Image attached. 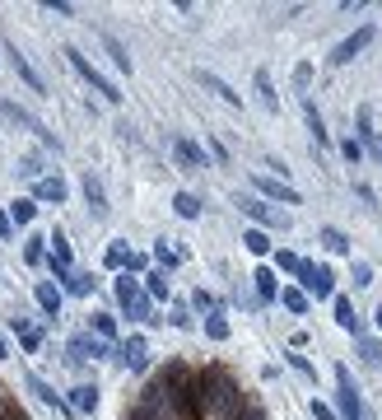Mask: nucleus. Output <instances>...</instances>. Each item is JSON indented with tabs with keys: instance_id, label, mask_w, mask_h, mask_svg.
I'll list each match as a JSON object with an SVG mask.
<instances>
[{
	"instance_id": "f257e3e1",
	"label": "nucleus",
	"mask_w": 382,
	"mask_h": 420,
	"mask_svg": "<svg viewBox=\"0 0 382 420\" xmlns=\"http://www.w3.org/2000/svg\"><path fill=\"white\" fill-rule=\"evenodd\" d=\"M200 378V402H205V411H214V416L224 420H238V411H243V392H238V383H233L224 369H205L196 373Z\"/></svg>"
},
{
	"instance_id": "f03ea898",
	"label": "nucleus",
	"mask_w": 382,
	"mask_h": 420,
	"mask_svg": "<svg viewBox=\"0 0 382 420\" xmlns=\"http://www.w3.org/2000/svg\"><path fill=\"white\" fill-rule=\"evenodd\" d=\"M65 61L75 65V70H79V75H84V79H89V84H93V89H98V93H103L107 103H122V93H117V84H112V79H107V75H98V65H93L89 56L79 52V47H65Z\"/></svg>"
},
{
	"instance_id": "7ed1b4c3",
	"label": "nucleus",
	"mask_w": 382,
	"mask_h": 420,
	"mask_svg": "<svg viewBox=\"0 0 382 420\" xmlns=\"http://www.w3.org/2000/svg\"><path fill=\"white\" fill-rule=\"evenodd\" d=\"M299 280H303V290H308V295L331 299V271H326V266H312V262H303V266H299Z\"/></svg>"
},
{
	"instance_id": "20e7f679",
	"label": "nucleus",
	"mask_w": 382,
	"mask_h": 420,
	"mask_svg": "<svg viewBox=\"0 0 382 420\" xmlns=\"http://www.w3.org/2000/svg\"><path fill=\"white\" fill-rule=\"evenodd\" d=\"M373 42V24H364V29L354 33V38H345V42L336 47V52H331V61L336 65H345V61H354V56H359V52H364V47Z\"/></svg>"
},
{
	"instance_id": "39448f33",
	"label": "nucleus",
	"mask_w": 382,
	"mask_h": 420,
	"mask_svg": "<svg viewBox=\"0 0 382 420\" xmlns=\"http://www.w3.org/2000/svg\"><path fill=\"white\" fill-rule=\"evenodd\" d=\"M336 392H340V416H345V420H364V406H359V397H354L350 373H345V369H336Z\"/></svg>"
},
{
	"instance_id": "423d86ee",
	"label": "nucleus",
	"mask_w": 382,
	"mask_h": 420,
	"mask_svg": "<svg viewBox=\"0 0 382 420\" xmlns=\"http://www.w3.org/2000/svg\"><path fill=\"white\" fill-rule=\"evenodd\" d=\"M0 112H5V117H15L19 126H29V131H38V136H42L47 145H56V140H51V131H47V126L38 122L33 112H24V108H19V103H10V98H0Z\"/></svg>"
},
{
	"instance_id": "0eeeda50",
	"label": "nucleus",
	"mask_w": 382,
	"mask_h": 420,
	"mask_svg": "<svg viewBox=\"0 0 382 420\" xmlns=\"http://www.w3.org/2000/svg\"><path fill=\"white\" fill-rule=\"evenodd\" d=\"M257 187L266 192V196L285 201V205H299V192H294V187H285V182H276V178H266V173H257Z\"/></svg>"
},
{
	"instance_id": "6e6552de",
	"label": "nucleus",
	"mask_w": 382,
	"mask_h": 420,
	"mask_svg": "<svg viewBox=\"0 0 382 420\" xmlns=\"http://www.w3.org/2000/svg\"><path fill=\"white\" fill-rule=\"evenodd\" d=\"M47 243H51V266H56V276H65V271H70V243H65L61 233H51Z\"/></svg>"
},
{
	"instance_id": "1a4fd4ad",
	"label": "nucleus",
	"mask_w": 382,
	"mask_h": 420,
	"mask_svg": "<svg viewBox=\"0 0 382 420\" xmlns=\"http://www.w3.org/2000/svg\"><path fill=\"white\" fill-rule=\"evenodd\" d=\"M173 155L182 159L186 169H200V164H205V155H200V145H191V140H182V136L173 140Z\"/></svg>"
},
{
	"instance_id": "9d476101",
	"label": "nucleus",
	"mask_w": 382,
	"mask_h": 420,
	"mask_svg": "<svg viewBox=\"0 0 382 420\" xmlns=\"http://www.w3.org/2000/svg\"><path fill=\"white\" fill-rule=\"evenodd\" d=\"M336 322L345 327V332H354V336L364 332V322H359V313H354V304H350V299H336Z\"/></svg>"
},
{
	"instance_id": "9b49d317",
	"label": "nucleus",
	"mask_w": 382,
	"mask_h": 420,
	"mask_svg": "<svg viewBox=\"0 0 382 420\" xmlns=\"http://www.w3.org/2000/svg\"><path fill=\"white\" fill-rule=\"evenodd\" d=\"M200 84H210V89L219 93V98H224V103H233V108H238V103H243V93H233L229 84H224V79L214 75V70H200Z\"/></svg>"
},
{
	"instance_id": "f8f14e48",
	"label": "nucleus",
	"mask_w": 382,
	"mask_h": 420,
	"mask_svg": "<svg viewBox=\"0 0 382 420\" xmlns=\"http://www.w3.org/2000/svg\"><path fill=\"white\" fill-rule=\"evenodd\" d=\"M33 196L38 201H65V182L61 178H42V182L33 187Z\"/></svg>"
},
{
	"instance_id": "ddd939ff",
	"label": "nucleus",
	"mask_w": 382,
	"mask_h": 420,
	"mask_svg": "<svg viewBox=\"0 0 382 420\" xmlns=\"http://www.w3.org/2000/svg\"><path fill=\"white\" fill-rule=\"evenodd\" d=\"M103 350H107V345L93 341V336H75V341H70V355H75V359H98Z\"/></svg>"
},
{
	"instance_id": "4468645a",
	"label": "nucleus",
	"mask_w": 382,
	"mask_h": 420,
	"mask_svg": "<svg viewBox=\"0 0 382 420\" xmlns=\"http://www.w3.org/2000/svg\"><path fill=\"white\" fill-rule=\"evenodd\" d=\"M243 205H247V215H252V219H261V224H280V229L289 224V219H285V215H276V210H271L266 201H243Z\"/></svg>"
},
{
	"instance_id": "2eb2a0df",
	"label": "nucleus",
	"mask_w": 382,
	"mask_h": 420,
	"mask_svg": "<svg viewBox=\"0 0 382 420\" xmlns=\"http://www.w3.org/2000/svg\"><path fill=\"white\" fill-rule=\"evenodd\" d=\"M257 93H261V108H266V112H276V108H280L276 84H271V75H266V70H257Z\"/></svg>"
},
{
	"instance_id": "dca6fc26",
	"label": "nucleus",
	"mask_w": 382,
	"mask_h": 420,
	"mask_svg": "<svg viewBox=\"0 0 382 420\" xmlns=\"http://www.w3.org/2000/svg\"><path fill=\"white\" fill-rule=\"evenodd\" d=\"M38 304H42L47 313H51V318H56V313H61V290H56V285H38Z\"/></svg>"
},
{
	"instance_id": "f3484780",
	"label": "nucleus",
	"mask_w": 382,
	"mask_h": 420,
	"mask_svg": "<svg viewBox=\"0 0 382 420\" xmlns=\"http://www.w3.org/2000/svg\"><path fill=\"white\" fill-rule=\"evenodd\" d=\"M10 61H15V70H19V75H24V79H29L33 89L42 93V79H38V70H33V65L24 61V52H19V47H10Z\"/></svg>"
},
{
	"instance_id": "a211bd4d",
	"label": "nucleus",
	"mask_w": 382,
	"mask_h": 420,
	"mask_svg": "<svg viewBox=\"0 0 382 420\" xmlns=\"http://www.w3.org/2000/svg\"><path fill=\"white\" fill-rule=\"evenodd\" d=\"M84 196H89L93 215H107V196H103V187L93 182V173H89V178H84Z\"/></svg>"
},
{
	"instance_id": "6ab92c4d",
	"label": "nucleus",
	"mask_w": 382,
	"mask_h": 420,
	"mask_svg": "<svg viewBox=\"0 0 382 420\" xmlns=\"http://www.w3.org/2000/svg\"><path fill=\"white\" fill-rule=\"evenodd\" d=\"M173 210H177L182 219H196L200 215V201L191 196V192H177V196H173Z\"/></svg>"
},
{
	"instance_id": "aec40b11",
	"label": "nucleus",
	"mask_w": 382,
	"mask_h": 420,
	"mask_svg": "<svg viewBox=\"0 0 382 420\" xmlns=\"http://www.w3.org/2000/svg\"><path fill=\"white\" fill-rule=\"evenodd\" d=\"M122 359L131 364V369H145V341H140V336H131V341L122 345Z\"/></svg>"
},
{
	"instance_id": "412c9836",
	"label": "nucleus",
	"mask_w": 382,
	"mask_h": 420,
	"mask_svg": "<svg viewBox=\"0 0 382 420\" xmlns=\"http://www.w3.org/2000/svg\"><path fill=\"white\" fill-rule=\"evenodd\" d=\"M359 355H364V364H368V369H382V341L364 336V341H359Z\"/></svg>"
},
{
	"instance_id": "4be33fe9",
	"label": "nucleus",
	"mask_w": 382,
	"mask_h": 420,
	"mask_svg": "<svg viewBox=\"0 0 382 420\" xmlns=\"http://www.w3.org/2000/svg\"><path fill=\"white\" fill-rule=\"evenodd\" d=\"M65 290H70V295H89L93 290V276H84V271H65Z\"/></svg>"
},
{
	"instance_id": "5701e85b",
	"label": "nucleus",
	"mask_w": 382,
	"mask_h": 420,
	"mask_svg": "<svg viewBox=\"0 0 382 420\" xmlns=\"http://www.w3.org/2000/svg\"><path fill=\"white\" fill-rule=\"evenodd\" d=\"M103 47L112 52V61H117V70H131V56H126V47L112 38V33H103Z\"/></svg>"
},
{
	"instance_id": "b1692460",
	"label": "nucleus",
	"mask_w": 382,
	"mask_h": 420,
	"mask_svg": "<svg viewBox=\"0 0 382 420\" xmlns=\"http://www.w3.org/2000/svg\"><path fill=\"white\" fill-rule=\"evenodd\" d=\"M29 388H33V392H38V397H42V402H47V406H56V411H70V406H65V402H61V397H56V392L47 388L42 378H29Z\"/></svg>"
},
{
	"instance_id": "393cba45",
	"label": "nucleus",
	"mask_w": 382,
	"mask_h": 420,
	"mask_svg": "<svg viewBox=\"0 0 382 420\" xmlns=\"http://www.w3.org/2000/svg\"><path fill=\"white\" fill-rule=\"evenodd\" d=\"M308 131H312V140H317V145H326V122H321V112L312 108V103H308Z\"/></svg>"
},
{
	"instance_id": "a878e982",
	"label": "nucleus",
	"mask_w": 382,
	"mask_h": 420,
	"mask_svg": "<svg viewBox=\"0 0 382 420\" xmlns=\"http://www.w3.org/2000/svg\"><path fill=\"white\" fill-rule=\"evenodd\" d=\"M280 304H285L289 313H308V295L303 290H280Z\"/></svg>"
},
{
	"instance_id": "bb28decb",
	"label": "nucleus",
	"mask_w": 382,
	"mask_h": 420,
	"mask_svg": "<svg viewBox=\"0 0 382 420\" xmlns=\"http://www.w3.org/2000/svg\"><path fill=\"white\" fill-rule=\"evenodd\" d=\"M243 243H247V252H257V257H266V252H271V238H266L261 229H247Z\"/></svg>"
},
{
	"instance_id": "cd10ccee",
	"label": "nucleus",
	"mask_w": 382,
	"mask_h": 420,
	"mask_svg": "<svg viewBox=\"0 0 382 420\" xmlns=\"http://www.w3.org/2000/svg\"><path fill=\"white\" fill-rule=\"evenodd\" d=\"M15 332L24 336V345H29V350H38V345H42V332H38V327H29L24 318H15Z\"/></svg>"
},
{
	"instance_id": "c85d7f7f",
	"label": "nucleus",
	"mask_w": 382,
	"mask_h": 420,
	"mask_svg": "<svg viewBox=\"0 0 382 420\" xmlns=\"http://www.w3.org/2000/svg\"><path fill=\"white\" fill-rule=\"evenodd\" d=\"M33 210H38V205H33L29 196H24V201H15V205H10V224H29Z\"/></svg>"
},
{
	"instance_id": "c756f323",
	"label": "nucleus",
	"mask_w": 382,
	"mask_h": 420,
	"mask_svg": "<svg viewBox=\"0 0 382 420\" xmlns=\"http://www.w3.org/2000/svg\"><path fill=\"white\" fill-rule=\"evenodd\" d=\"M252 280H257V295H261V299H271V295H276V271H266V266H261Z\"/></svg>"
},
{
	"instance_id": "7c9ffc66",
	"label": "nucleus",
	"mask_w": 382,
	"mask_h": 420,
	"mask_svg": "<svg viewBox=\"0 0 382 420\" xmlns=\"http://www.w3.org/2000/svg\"><path fill=\"white\" fill-rule=\"evenodd\" d=\"M70 406H75V411H93V406H98V392H93V388H75Z\"/></svg>"
},
{
	"instance_id": "2f4dec72",
	"label": "nucleus",
	"mask_w": 382,
	"mask_h": 420,
	"mask_svg": "<svg viewBox=\"0 0 382 420\" xmlns=\"http://www.w3.org/2000/svg\"><path fill=\"white\" fill-rule=\"evenodd\" d=\"M321 243H326L331 252H350V238H345L340 229H321Z\"/></svg>"
},
{
	"instance_id": "473e14b6",
	"label": "nucleus",
	"mask_w": 382,
	"mask_h": 420,
	"mask_svg": "<svg viewBox=\"0 0 382 420\" xmlns=\"http://www.w3.org/2000/svg\"><path fill=\"white\" fill-rule=\"evenodd\" d=\"M205 332H210L214 341H224V336H229V322H224L219 313H210V318H205Z\"/></svg>"
},
{
	"instance_id": "72a5a7b5",
	"label": "nucleus",
	"mask_w": 382,
	"mask_h": 420,
	"mask_svg": "<svg viewBox=\"0 0 382 420\" xmlns=\"http://www.w3.org/2000/svg\"><path fill=\"white\" fill-rule=\"evenodd\" d=\"M126 262H131V252H126L122 243H112V252H107V266H112V271H122Z\"/></svg>"
},
{
	"instance_id": "f704fd0d",
	"label": "nucleus",
	"mask_w": 382,
	"mask_h": 420,
	"mask_svg": "<svg viewBox=\"0 0 382 420\" xmlns=\"http://www.w3.org/2000/svg\"><path fill=\"white\" fill-rule=\"evenodd\" d=\"M150 295H154V299L168 295V276H164V271H154V276H150Z\"/></svg>"
},
{
	"instance_id": "c9c22d12",
	"label": "nucleus",
	"mask_w": 382,
	"mask_h": 420,
	"mask_svg": "<svg viewBox=\"0 0 382 420\" xmlns=\"http://www.w3.org/2000/svg\"><path fill=\"white\" fill-rule=\"evenodd\" d=\"M154 257H159V262L168 266V271H173V266H177V252H168V243H159V248H154Z\"/></svg>"
},
{
	"instance_id": "e433bc0d",
	"label": "nucleus",
	"mask_w": 382,
	"mask_h": 420,
	"mask_svg": "<svg viewBox=\"0 0 382 420\" xmlns=\"http://www.w3.org/2000/svg\"><path fill=\"white\" fill-rule=\"evenodd\" d=\"M93 327H98V336H112V332H117L112 318H103V313H93Z\"/></svg>"
},
{
	"instance_id": "4c0bfd02",
	"label": "nucleus",
	"mask_w": 382,
	"mask_h": 420,
	"mask_svg": "<svg viewBox=\"0 0 382 420\" xmlns=\"http://www.w3.org/2000/svg\"><path fill=\"white\" fill-rule=\"evenodd\" d=\"M294 84L308 89V84H312V65H299V70H294Z\"/></svg>"
},
{
	"instance_id": "58836bf2",
	"label": "nucleus",
	"mask_w": 382,
	"mask_h": 420,
	"mask_svg": "<svg viewBox=\"0 0 382 420\" xmlns=\"http://www.w3.org/2000/svg\"><path fill=\"white\" fill-rule=\"evenodd\" d=\"M42 243H47V238H33L29 248H24V257H29V262H42Z\"/></svg>"
},
{
	"instance_id": "ea45409f",
	"label": "nucleus",
	"mask_w": 382,
	"mask_h": 420,
	"mask_svg": "<svg viewBox=\"0 0 382 420\" xmlns=\"http://www.w3.org/2000/svg\"><path fill=\"white\" fill-rule=\"evenodd\" d=\"M303 257H294V252H280V271H299Z\"/></svg>"
},
{
	"instance_id": "a19ab883",
	"label": "nucleus",
	"mask_w": 382,
	"mask_h": 420,
	"mask_svg": "<svg viewBox=\"0 0 382 420\" xmlns=\"http://www.w3.org/2000/svg\"><path fill=\"white\" fill-rule=\"evenodd\" d=\"M238 420H266V416H261V411H257V406H252V402H243V411H238Z\"/></svg>"
},
{
	"instance_id": "79ce46f5",
	"label": "nucleus",
	"mask_w": 382,
	"mask_h": 420,
	"mask_svg": "<svg viewBox=\"0 0 382 420\" xmlns=\"http://www.w3.org/2000/svg\"><path fill=\"white\" fill-rule=\"evenodd\" d=\"M340 150H345V159H354V164H359V155H364V150H359V140H345Z\"/></svg>"
},
{
	"instance_id": "37998d69",
	"label": "nucleus",
	"mask_w": 382,
	"mask_h": 420,
	"mask_svg": "<svg viewBox=\"0 0 382 420\" xmlns=\"http://www.w3.org/2000/svg\"><path fill=\"white\" fill-rule=\"evenodd\" d=\"M368 276H373V271H368V262L354 266V285H368Z\"/></svg>"
},
{
	"instance_id": "c03bdc74",
	"label": "nucleus",
	"mask_w": 382,
	"mask_h": 420,
	"mask_svg": "<svg viewBox=\"0 0 382 420\" xmlns=\"http://www.w3.org/2000/svg\"><path fill=\"white\" fill-rule=\"evenodd\" d=\"M312 416H317V420H336V411H331V406H321V402H312Z\"/></svg>"
},
{
	"instance_id": "a18cd8bd",
	"label": "nucleus",
	"mask_w": 382,
	"mask_h": 420,
	"mask_svg": "<svg viewBox=\"0 0 382 420\" xmlns=\"http://www.w3.org/2000/svg\"><path fill=\"white\" fill-rule=\"evenodd\" d=\"M196 309H205V313H214V299L205 295V290H196Z\"/></svg>"
},
{
	"instance_id": "49530a36",
	"label": "nucleus",
	"mask_w": 382,
	"mask_h": 420,
	"mask_svg": "<svg viewBox=\"0 0 382 420\" xmlns=\"http://www.w3.org/2000/svg\"><path fill=\"white\" fill-rule=\"evenodd\" d=\"M0 420H29V416H24V411H15V406H5V411H0Z\"/></svg>"
},
{
	"instance_id": "de8ad7c7",
	"label": "nucleus",
	"mask_w": 382,
	"mask_h": 420,
	"mask_svg": "<svg viewBox=\"0 0 382 420\" xmlns=\"http://www.w3.org/2000/svg\"><path fill=\"white\" fill-rule=\"evenodd\" d=\"M10 229H15V224H10V215H0V238H10Z\"/></svg>"
},
{
	"instance_id": "09e8293b",
	"label": "nucleus",
	"mask_w": 382,
	"mask_h": 420,
	"mask_svg": "<svg viewBox=\"0 0 382 420\" xmlns=\"http://www.w3.org/2000/svg\"><path fill=\"white\" fill-rule=\"evenodd\" d=\"M373 155H378V159H382V136H373Z\"/></svg>"
},
{
	"instance_id": "8fccbe9b",
	"label": "nucleus",
	"mask_w": 382,
	"mask_h": 420,
	"mask_svg": "<svg viewBox=\"0 0 382 420\" xmlns=\"http://www.w3.org/2000/svg\"><path fill=\"white\" fill-rule=\"evenodd\" d=\"M378 327H382V304H378Z\"/></svg>"
},
{
	"instance_id": "3c124183",
	"label": "nucleus",
	"mask_w": 382,
	"mask_h": 420,
	"mask_svg": "<svg viewBox=\"0 0 382 420\" xmlns=\"http://www.w3.org/2000/svg\"><path fill=\"white\" fill-rule=\"evenodd\" d=\"M0 355H5V336H0Z\"/></svg>"
}]
</instances>
